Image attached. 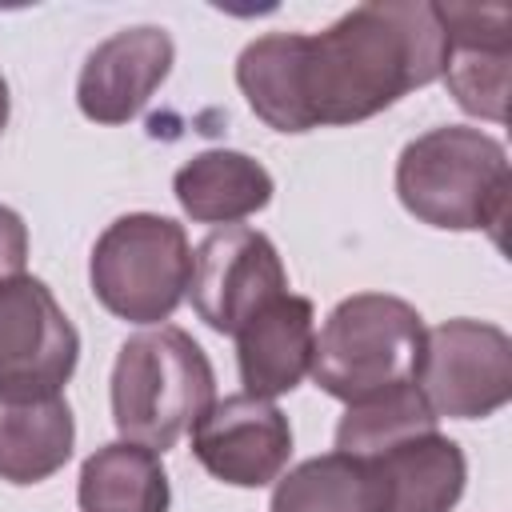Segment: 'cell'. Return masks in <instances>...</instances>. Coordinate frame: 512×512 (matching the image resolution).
<instances>
[{"label": "cell", "mask_w": 512, "mask_h": 512, "mask_svg": "<svg viewBox=\"0 0 512 512\" xmlns=\"http://www.w3.org/2000/svg\"><path fill=\"white\" fill-rule=\"evenodd\" d=\"M8 112H12V100H8V84H4V76H0V132L8 128Z\"/></svg>", "instance_id": "obj_19"}, {"label": "cell", "mask_w": 512, "mask_h": 512, "mask_svg": "<svg viewBox=\"0 0 512 512\" xmlns=\"http://www.w3.org/2000/svg\"><path fill=\"white\" fill-rule=\"evenodd\" d=\"M448 56L440 80L452 100L480 120L504 124L508 68H512V8L508 4H436Z\"/></svg>", "instance_id": "obj_11"}, {"label": "cell", "mask_w": 512, "mask_h": 512, "mask_svg": "<svg viewBox=\"0 0 512 512\" xmlns=\"http://www.w3.org/2000/svg\"><path fill=\"white\" fill-rule=\"evenodd\" d=\"M212 400V360L184 328L156 324L120 344L112 364V424L120 440L168 452Z\"/></svg>", "instance_id": "obj_3"}, {"label": "cell", "mask_w": 512, "mask_h": 512, "mask_svg": "<svg viewBox=\"0 0 512 512\" xmlns=\"http://www.w3.org/2000/svg\"><path fill=\"white\" fill-rule=\"evenodd\" d=\"M424 316L388 292H356L340 300L312 348L308 376L344 404L384 396L412 384L424 352Z\"/></svg>", "instance_id": "obj_4"}, {"label": "cell", "mask_w": 512, "mask_h": 512, "mask_svg": "<svg viewBox=\"0 0 512 512\" xmlns=\"http://www.w3.org/2000/svg\"><path fill=\"white\" fill-rule=\"evenodd\" d=\"M192 280V244L184 224L156 212L112 220L88 256L92 296L128 324H164Z\"/></svg>", "instance_id": "obj_5"}, {"label": "cell", "mask_w": 512, "mask_h": 512, "mask_svg": "<svg viewBox=\"0 0 512 512\" xmlns=\"http://www.w3.org/2000/svg\"><path fill=\"white\" fill-rule=\"evenodd\" d=\"M80 360V332L52 288L28 272L0 280V392H64Z\"/></svg>", "instance_id": "obj_8"}, {"label": "cell", "mask_w": 512, "mask_h": 512, "mask_svg": "<svg viewBox=\"0 0 512 512\" xmlns=\"http://www.w3.org/2000/svg\"><path fill=\"white\" fill-rule=\"evenodd\" d=\"M24 264H28V228H24L20 212L0 204V280L20 276Z\"/></svg>", "instance_id": "obj_18"}, {"label": "cell", "mask_w": 512, "mask_h": 512, "mask_svg": "<svg viewBox=\"0 0 512 512\" xmlns=\"http://www.w3.org/2000/svg\"><path fill=\"white\" fill-rule=\"evenodd\" d=\"M76 444L64 392H0V480L40 484L56 476Z\"/></svg>", "instance_id": "obj_14"}, {"label": "cell", "mask_w": 512, "mask_h": 512, "mask_svg": "<svg viewBox=\"0 0 512 512\" xmlns=\"http://www.w3.org/2000/svg\"><path fill=\"white\" fill-rule=\"evenodd\" d=\"M192 456L208 476L232 488H264L292 460L288 416L260 396L236 392L212 400V408L192 424Z\"/></svg>", "instance_id": "obj_9"}, {"label": "cell", "mask_w": 512, "mask_h": 512, "mask_svg": "<svg viewBox=\"0 0 512 512\" xmlns=\"http://www.w3.org/2000/svg\"><path fill=\"white\" fill-rule=\"evenodd\" d=\"M448 32L436 0H368L324 32H268L236 56L248 108L276 132L372 120L440 80Z\"/></svg>", "instance_id": "obj_1"}, {"label": "cell", "mask_w": 512, "mask_h": 512, "mask_svg": "<svg viewBox=\"0 0 512 512\" xmlns=\"http://www.w3.org/2000/svg\"><path fill=\"white\" fill-rule=\"evenodd\" d=\"M312 348H316L312 300L296 292H280L236 332V364L244 392L260 400H276L292 392L312 368Z\"/></svg>", "instance_id": "obj_13"}, {"label": "cell", "mask_w": 512, "mask_h": 512, "mask_svg": "<svg viewBox=\"0 0 512 512\" xmlns=\"http://www.w3.org/2000/svg\"><path fill=\"white\" fill-rule=\"evenodd\" d=\"M432 424L404 428L356 452L372 476L380 512H452L464 496V448Z\"/></svg>", "instance_id": "obj_10"}, {"label": "cell", "mask_w": 512, "mask_h": 512, "mask_svg": "<svg viewBox=\"0 0 512 512\" xmlns=\"http://www.w3.org/2000/svg\"><path fill=\"white\" fill-rule=\"evenodd\" d=\"M76 504L80 512H168L172 492L160 452L132 440L96 448L80 464Z\"/></svg>", "instance_id": "obj_16"}, {"label": "cell", "mask_w": 512, "mask_h": 512, "mask_svg": "<svg viewBox=\"0 0 512 512\" xmlns=\"http://www.w3.org/2000/svg\"><path fill=\"white\" fill-rule=\"evenodd\" d=\"M276 184L260 160L236 148H204L172 176V196L196 224H236L268 208Z\"/></svg>", "instance_id": "obj_15"}, {"label": "cell", "mask_w": 512, "mask_h": 512, "mask_svg": "<svg viewBox=\"0 0 512 512\" xmlns=\"http://www.w3.org/2000/svg\"><path fill=\"white\" fill-rule=\"evenodd\" d=\"M268 512H380L360 456L324 452L276 476Z\"/></svg>", "instance_id": "obj_17"}, {"label": "cell", "mask_w": 512, "mask_h": 512, "mask_svg": "<svg viewBox=\"0 0 512 512\" xmlns=\"http://www.w3.org/2000/svg\"><path fill=\"white\" fill-rule=\"evenodd\" d=\"M176 44L156 24L120 28L100 40L76 80V104L96 124H128L168 80Z\"/></svg>", "instance_id": "obj_12"}, {"label": "cell", "mask_w": 512, "mask_h": 512, "mask_svg": "<svg viewBox=\"0 0 512 512\" xmlns=\"http://www.w3.org/2000/svg\"><path fill=\"white\" fill-rule=\"evenodd\" d=\"M280 292H288L280 252L264 232L248 224L216 228L192 252L188 296L196 316L220 336H236Z\"/></svg>", "instance_id": "obj_7"}, {"label": "cell", "mask_w": 512, "mask_h": 512, "mask_svg": "<svg viewBox=\"0 0 512 512\" xmlns=\"http://www.w3.org/2000/svg\"><path fill=\"white\" fill-rule=\"evenodd\" d=\"M508 192V152L480 128H432L408 140L396 160V196L404 212L428 228L492 232V240L504 244Z\"/></svg>", "instance_id": "obj_2"}, {"label": "cell", "mask_w": 512, "mask_h": 512, "mask_svg": "<svg viewBox=\"0 0 512 512\" xmlns=\"http://www.w3.org/2000/svg\"><path fill=\"white\" fill-rule=\"evenodd\" d=\"M412 384L436 420H484L512 400V340L488 320H444L424 332Z\"/></svg>", "instance_id": "obj_6"}]
</instances>
